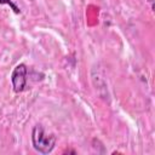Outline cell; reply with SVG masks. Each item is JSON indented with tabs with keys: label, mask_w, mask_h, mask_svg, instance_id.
<instances>
[{
	"label": "cell",
	"mask_w": 155,
	"mask_h": 155,
	"mask_svg": "<svg viewBox=\"0 0 155 155\" xmlns=\"http://www.w3.org/2000/svg\"><path fill=\"white\" fill-rule=\"evenodd\" d=\"M57 137L47 132L41 125H35L31 131V144L33 148L40 154H50L56 145Z\"/></svg>",
	"instance_id": "6da1fadb"
},
{
	"label": "cell",
	"mask_w": 155,
	"mask_h": 155,
	"mask_svg": "<svg viewBox=\"0 0 155 155\" xmlns=\"http://www.w3.org/2000/svg\"><path fill=\"white\" fill-rule=\"evenodd\" d=\"M27 73H28V69L24 63H21L13 68L11 74V82H12L13 91L16 93L24 91L27 85Z\"/></svg>",
	"instance_id": "7a4b0ae2"
}]
</instances>
